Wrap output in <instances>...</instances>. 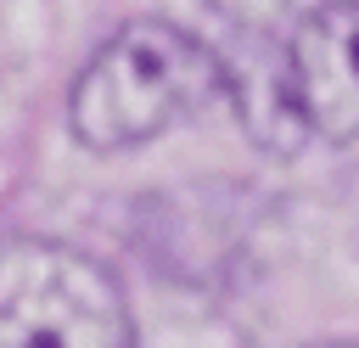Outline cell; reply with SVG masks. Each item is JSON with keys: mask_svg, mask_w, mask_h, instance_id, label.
Segmentation results:
<instances>
[{"mask_svg": "<svg viewBox=\"0 0 359 348\" xmlns=\"http://www.w3.org/2000/svg\"><path fill=\"white\" fill-rule=\"evenodd\" d=\"M224 95V62L163 17L123 22L73 79L67 123L90 152H129Z\"/></svg>", "mask_w": 359, "mask_h": 348, "instance_id": "obj_1", "label": "cell"}, {"mask_svg": "<svg viewBox=\"0 0 359 348\" xmlns=\"http://www.w3.org/2000/svg\"><path fill=\"white\" fill-rule=\"evenodd\" d=\"M202 6H213L219 17H230V22H241V28H269V22H280L297 0H202Z\"/></svg>", "mask_w": 359, "mask_h": 348, "instance_id": "obj_4", "label": "cell"}, {"mask_svg": "<svg viewBox=\"0 0 359 348\" xmlns=\"http://www.w3.org/2000/svg\"><path fill=\"white\" fill-rule=\"evenodd\" d=\"M0 348H135L123 286L50 236H0Z\"/></svg>", "mask_w": 359, "mask_h": 348, "instance_id": "obj_2", "label": "cell"}, {"mask_svg": "<svg viewBox=\"0 0 359 348\" xmlns=\"http://www.w3.org/2000/svg\"><path fill=\"white\" fill-rule=\"evenodd\" d=\"M303 135L359 140V0L314 6L280 45Z\"/></svg>", "mask_w": 359, "mask_h": 348, "instance_id": "obj_3", "label": "cell"}, {"mask_svg": "<svg viewBox=\"0 0 359 348\" xmlns=\"http://www.w3.org/2000/svg\"><path fill=\"white\" fill-rule=\"evenodd\" d=\"M314 348H359V342H314Z\"/></svg>", "mask_w": 359, "mask_h": 348, "instance_id": "obj_5", "label": "cell"}]
</instances>
